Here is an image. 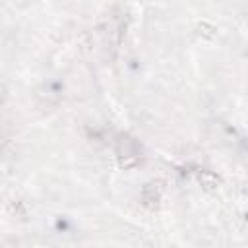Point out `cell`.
I'll list each match as a JSON object with an SVG mask.
<instances>
[{
	"label": "cell",
	"instance_id": "3957f363",
	"mask_svg": "<svg viewBox=\"0 0 248 248\" xmlns=\"http://www.w3.org/2000/svg\"><path fill=\"white\" fill-rule=\"evenodd\" d=\"M194 31H196V35H198V37H202V39H213V37H215V33H217V27H215L211 21L202 19V21H198V23H196Z\"/></svg>",
	"mask_w": 248,
	"mask_h": 248
},
{
	"label": "cell",
	"instance_id": "6da1fadb",
	"mask_svg": "<svg viewBox=\"0 0 248 248\" xmlns=\"http://www.w3.org/2000/svg\"><path fill=\"white\" fill-rule=\"evenodd\" d=\"M140 202H141V205H143L145 209L157 211L159 205H161V186H159V182H147V184L141 188Z\"/></svg>",
	"mask_w": 248,
	"mask_h": 248
},
{
	"label": "cell",
	"instance_id": "7a4b0ae2",
	"mask_svg": "<svg viewBox=\"0 0 248 248\" xmlns=\"http://www.w3.org/2000/svg\"><path fill=\"white\" fill-rule=\"evenodd\" d=\"M196 180L202 184V188H205V190H209V192H213V190H217L219 186H221V178L215 174V172H211V170H196Z\"/></svg>",
	"mask_w": 248,
	"mask_h": 248
},
{
	"label": "cell",
	"instance_id": "277c9868",
	"mask_svg": "<svg viewBox=\"0 0 248 248\" xmlns=\"http://www.w3.org/2000/svg\"><path fill=\"white\" fill-rule=\"evenodd\" d=\"M136 165H140V157L134 155V153H128V155H118V169H134Z\"/></svg>",
	"mask_w": 248,
	"mask_h": 248
}]
</instances>
